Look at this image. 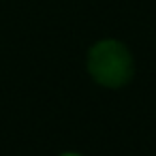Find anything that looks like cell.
Here are the masks:
<instances>
[{"label": "cell", "mask_w": 156, "mask_h": 156, "mask_svg": "<svg viewBox=\"0 0 156 156\" xmlns=\"http://www.w3.org/2000/svg\"><path fill=\"white\" fill-rule=\"evenodd\" d=\"M88 75L107 90H120L135 77V58L118 39H101L86 54Z\"/></svg>", "instance_id": "1"}, {"label": "cell", "mask_w": 156, "mask_h": 156, "mask_svg": "<svg viewBox=\"0 0 156 156\" xmlns=\"http://www.w3.org/2000/svg\"><path fill=\"white\" fill-rule=\"evenodd\" d=\"M58 156H83V154H79V152H62Z\"/></svg>", "instance_id": "2"}]
</instances>
